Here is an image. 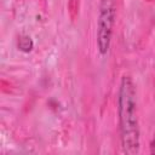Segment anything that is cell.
Returning <instances> with one entry per match:
<instances>
[{"instance_id":"cell-1","label":"cell","mask_w":155,"mask_h":155,"mask_svg":"<svg viewBox=\"0 0 155 155\" xmlns=\"http://www.w3.org/2000/svg\"><path fill=\"white\" fill-rule=\"evenodd\" d=\"M117 115L122 151L134 155L140 149V130L137 111V92L133 80L124 75L117 93Z\"/></svg>"},{"instance_id":"cell-2","label":"cell","mask_w":155,"mask_h":155,"mask_svg":"<svg viewBox=\"0 0 155 155\" xmlns=\"http://www.w3.org/2000/svg\"><path fill=\"white\" fill-rule=\"evenodd\" d=\"M115 16L116 0H99L97 18V48L102 56H105L110 48Z\"/></svg>"},{"instance_id":"cell-3","label":"cell","mask_w":155,"mask_h":155,"mask_svg":"<svg viewBox=\"0 0 155 155\" xmlns=\"http://www.w3.org/2000/svg\"><path fill=\"white\" fill-rule=\"evenodd\" d=\"M17 47H18L19 51H22L24 53H28L33 50L34 42H33V40L29 35H21L17 39Z\"/></svg>"},{"instance_id":"cell-4","label":"cell","mask_w":155,"mask_h":155,"mask_svg":"<svg viewBox=\"0 0 155 155\" xmlns=\"http://www.w3.org/2000/svg\"><path fill=\"white\" fill-rule=\"evenodd\" d=\"M150 153H151L153 155H155V133H154L153 139H151V142H150Z\"/></svg>"}]
</instances>
